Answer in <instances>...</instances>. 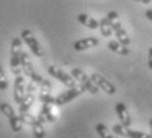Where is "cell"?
I'll use <instances>...</instances> for the list:
<instances>
[{"label":"cell","instance_id":"cell-29","mask_svg":"<svg viewBox=\"0 0 152 138\" xmlns=\"http://www.w3.org/2000/svg\"><path fill=\"white\" fill-rule=\"evenodd\" d=\"M135 1H142V0H135Z\"/></svg>","mask_w":152,"mask_h":138},{"label":"cell","instance_id":"cell-4","mask_svg":"<svg viewBox=\"0 0 152 138\" xmlns=\"http://www.w3.org/2000/svg\"><path fill=\"white\" fill-rule=\"evenodd\" d=\"M21 40L24 41L25 44L28 45V48L31 49V52L33 53L36 57H40L42 58L45 53H44V49L41 46V44L37 41V39L34 37V35L32 33L29 29H24V31L21 32Z\"/></svg>","mask_w":152,"mask_h":138},{"label":"cell","instance_id":"cell-7","mask_svg":"<svg viewBox=\"0 0 152 138\" xmlns=\"http://www.w3.org/2000/svg\"><path fill=\"white\" fill-rule=\"evenodd\" d=\"M85 86H82V85H80V86H73V88H69L68 90H65L64 93H61V94H58L57 97H56V102L54 105H57V106H61V105H65L68 104V102L73 101L74 98H77L78 96H81L82 93L85 92Z\"/></svg>","mask_w":152,"mask_h":138},{"label":"cell","instance_id":"cell-2","mask_svg":"<svg viewBox=\"0 0 152 138\" xmlns=\"http://www.w3.org/2000/svg\"><path fill=\"white\" fill-rule=\"evenodd\" d=\"M21 37H13L12 43H11V69H12V73L15 76L20 75V60H21V53H23V49H21Z\"/></svg>","mask_w":152,"mask_h":138},{"label":"cell","instance_id":"cell-19","mask_svg":"<svg viewBox=\"0 0 152 138\" xmlns=\"http://www.w3.org/2000/svg\"><path fill=\"white\" fill-rule=\"evenodd\" d=\"M95 131H97L98 136L101 138H114L113 134L109 131V128H107L104 124H102V122L97 124V126H95Z\"/></svg>","mask_w":152,"mask_h":138},{"label":"cell","instance_id":"cell-25","mask_svg":"<svg viewBox=\"0 0 152 138\" xmlns=\"http://www.w3.org/2000/svg\"><path fill=\"white\" fill-rule=\"evenodd\" d=\"M148 66L152 70V46L150 48V51H148Z\"/></svg>","mask_w":152,"mask_h":138},{"label":"cell","instance_id":"cell-8","mask_svg":"<svg viewBox=\"0 0 152 138\" xmlns=\"http://www.w3.org/2000/svg\"><path fill=\"white\" fill-rule=\"evenodd\" d=\"M48 73L52 76V77L57 78L60 83H62L65 86L68 88H73L75 86V78L73 77L72 75H69V73H66L65 70H62L61 68H58V66H54V65H50L48 68Z\"/></svg>","mask_w":152,"mask_h":138},{"label":"cell","instance_id":"cell-20","mask_svg":"<svg viewBox=\"0 0 152 138\" xmlns=\"http://www.w3.org/2000/svg\"><path fill=\"white\" fill-rule=\"evenodd\" d=\"M126 137L127 138H152L151 134L144 133V131L132 130V129H130V128L126 129Z\"/></svg>","mask_w":152,"mask_h":138},{"label":"cell","instance_id":"cell-10","mask_svg":"<svg viewBox=\"0 0 152 138\" xmlns=\"http://www.w3.org/2000/svg\"><path fill=\"white\" fill-rule=\"evenodd\" d=\"M25 93H27V88H25V80L24 76L17 75L15 76V85H13V98L16 104H20L24 98Z\"/></svg>","mask_w":152,"mask_h":138},{"label":"cell","instance_id":"cell-6","mask_svg":"<svg viewBox=\"0 0 152 138\" xmlns=\"http://www.w3.org/2000/svg\"><path fill=\"white\" fill-rule=\"evenodd\" d=\"M72 76L75 78V80L80 81L81 85H82V86H85V89H86L89 93H91V94H97V93H98V89H99V88L94 84V81L91 80V77H89V76H87L82 69H80V68H73V69H72Z\"/></svg>","mask_w":152,"mask_h":138},{"label":"cell","instance_id":"cell-17","mask_svg":"<svg viewBox=\"0 0 152 138\" xmlns=\"http://www.w3.org/2000/svg\"><path fill=\"white\" fill-rule=\"evenodd\" d=\"M78 21L81 23L82 25H85V27H87L89 29H97L99 28V21H97L95 19H93L91 16H89V15L86 13H80L77 16Z\"/></svg>","mask_w":152,"mask_h":138},{"label":"cell","instance_id":"cell-12","mask_svg":"<svg viewBox=\"0 0 152 138\" xmlns=\"http://www.w3.org/2000/svg\"><path fill=\"white\" fill-rule=\"evenodd\" d=\"M115 111H116V116H118L121 124L126 126V128H130L132 122H131V117L127 110V106H126L123 102H118V104L115 105Z\"/></svg>","mask_w":152,"mask_h":138},{"label":"cell","instance_id":"cell-3","mask_svg":"<svg viewBox=\"0 0 152 138\" xmlns=\"http://www.w3.org/2000/svg\"><path fill=\"white\" fill-rule=\"evenodd\" d=\"M20 120H21V122H24V124L32 126L34 138H44L45 137V129H44L42 121L39 120V117L32 116V114H29L27 111V113H20Z\"/></svg>","mask_w":152,"mask_h":138},{"label":"cell","instance_id":"cell-24","mask_svg":"<svg viewBox=\"0 0 152 138\" xmlns=\"http://www.w3.org/2000/svg\"><path fill=\"white\" fill-rule=\"evenodd\" d=\"M40 101L42 104H49V105H54L56 102V97H53L52 94H45V96H40Z\"/></svg>","mask_w":152,"mask_h":138},{"label":"cell","instance_id":"cell-28","mask_svg":"<svg viewBox=\"0 0 152 138\" xmlns=\"http://www.w3.org/2000/svg\"><path fill=\"white\" fill-rule=\"evenodd\" d=\"M142 3H144V4H150L151 0H142Z\"/></svg>","mask_w":152,"mask_h":138},{"label":"cell","instance_id":"cell-18","mask_svg":"<svg viewBox=\"0 0 152 138\" xmlns=\"http://www.w3.org/2000/svg\"><path fill=\"white\" fill-rule=\"evenodd\" d=\"M99 29H101V33L102 36L104 37H110L111 35H113V28H111L109 20H107V17H103V19H101V21H99Z\"/></svg>","mask_w":152,"mask_h":138},{"label":"cell","instance_id":"cell-14","mask_svg":"<svg viewBox=\"0 0 152 138\" xmlns=\"http://www.w3.org/2000/svg\"><path fill=\"white\" fill-rule=\"evenodd\" d=\"M20 65H21V70L24 72L25 76H28L29 78L32 77V76L36 73V70L33 69V64H32L31 58H29V55L27 52L23 51L21 53V60H20Z\"/></svg>","mask_w":152,"mask_h":138},{"label":"cell","instance_id":"cell-9","mask_svg":"<svg viewBox=\"0 0 152 138\" xmlns=\"http://www.w3.org/2000/svg\"><path fill=\"white\" fill-rule=\"evenodd\" d=\"M91 80L94 81V84L97 85V86L101 90H103L106 94H110V96H113V94H115L116 93V88H115V85L114 84H111L107 78H104L102 75H99V73H93L91 76Z\"/></svg>","mask_w":152,"mask_h":138},{"label":"cell","instance_id":"cell-26","mask_svg":"<svg viewBox=\"0 0 152 138\" xmlns=\"http://www.w3.org/2000/svg\"><path fill=\"white\" fill-rule=\"evenodd\" d=\"M145 17L152 21V10H147V11H145Z\"/></svg>","mask_w":152,"mask_h":138},{"label":"cell","instance_id":"cell-16","mask_svg":"<svg viewBox=\"0 0 152 138\" xmlns=\"http://www.w3.org/2000/svg\"><path fill=\"white\" fill-rule=\"evenodd\" d=\"M107 46H109V49L111 52H115V53H118L121 56H127L130 53L128 46L122 44L121 41H118V40H111V41H109V44H107Z\"/></svg>","mask_w":152,"mask_h":138},{"label":"cell","instance_id":"cell-22","mask_svg":"<svg viewBox=\"0 0 152 138\" xmlns=\"http://www.w3.org/2000/svg\"><path fill=\"white\" fill-rule=\"evenodd\" d=\"M8 88V81H7V76L4 73V69L0 65V90H5Z\"/></svg>","mask_w":152,"mask_h":138},{"label":"cell","instance_id":"cell-27","mask_svg":"<svg viewBox=\"0 0 152 138\" xmlns=\"http://www.w3.org/2000/svg\"><path fill=\"white\" fill-rule=\"evenodd\" d=\"M150 134H151V137H152V118L150 120Z\"/></svg>","mask_w":152,"mask_h":138},{"label":"cell","instance_id":"cell-5","mask_svg":"<svg viewBox=\"0 0 152 138\" xmlns=\"http://www.w3.org/2000/svg\"><path fill=\"white\" fill-rule=\"evenodd\" d=\"M0 111H1V113L8 118L11 129H12L15 133H19V131L21 130V128H23L21 126V120H20V116H17V114L15 113L13 108L11 106L10 104H7V102H1V104H0Z\"/></svg>","mask_w":152,"mask_h":138},{"label":"cell","instance_id":"cell-13","mask_svg":"<svg viewBox=\"0 0 152 138\" xmlns=\"http://www.w3.org/2000/svg\"><path fill=\"white\" fill-rule=\"evenodd\" d=\"M37 117H39V120H41L42 122H49V124H54L56 120H57L54 111H53V108L49 104H42L41 110H40Z\"/></svg>","mask_w":152,"mask_h":138},{"label":"cell","instance_id":"cell-15","mask_svg":"<svg viewBox=\"0 0 152 138\" xmlns=\"http://www.w3.org/2000/svg\"><path fill=\"white\" fill-rule=\"evenodd\" d=\"M34 102V92L27 89V93H25L23 101L19 104V111L20 113H27V111L31 109V106Z\"/></svg>","mask_w":152,"mask_h":138},{"label":"cell","instance_id":"cell-21","mask_svg":"<svg viewBox=\"0 0 152 138\" xmlns=\"http://www.w3.org/2000/svg\"><path fill=\"white\" fill-rule=\"evenodd\" d=\"M50 90H52V84L49 80L44 78V81L40 85V96H45V94H50Z\"/></svg>","mask_w":152,"mask_h":138},{"label":"cell","instance_id":"cell-23","mask_svg":"<svg viewBox=\"0 0 152 138\" xmlns=\"http://www.w3.org/2000/svg\"><path fill=\"white\" fill-rule=\"evenodd\" d=\"M126 126H123L122 124H119V125H114L113 126V131L115 134H118V136H121V137H126Z\"/></svg>","mask_w":152,"mask_h":138},{"label":"cell","instance_id":"cell-1","mask_svg":"<svg viewBox=\"0 0 152 138\" xmlns=\"http://www.w3.org/2000/svg\"><path fill=\"white\" fill-rule=\"evenodd\" d=\"M107 20H109L111 28H113L114 33H115V36L118 37V41H121L122 44H124V45H130L131 43V39L130 36H128V33L126 32V29L122 27V23L121 20H119V15L118 12H115V11H110L109 13H107Z\"/></svg>","mask_w":152,"mask_h":138},{"label":"cell","instance_id":"cell-11","mask_svg":"<svg viewBox=\"0 0 152 138\" xmlns=\"http://www.w3.org/2000/svg\"><path fill=\"white\" fill-rule=\"evenodd\" d=\"M99 44V40L97 37H85V39H81V40H77L74 44H73V48L75 49L77 52H81V51H86V49H90V48H94Z\"/></svg>","mask_w":152,"mask_h":138}]
</instances>
